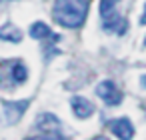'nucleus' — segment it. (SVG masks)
I'll return each instance as SVG.
<instances>
[{"label":"nucleus","instance_id":"f257e3e1","mask_svg":"<svg viewBox=\"0 0 146 140\" xmlns=\"http://www.w3.org/2000/svg\"><path fill=\"white\" fill-rule=\"evenodd\" d=\"M88 12V0H56L52 16L60 26L78 28Z\"/></svg>","mask_w":146,"mask_h":140},{"label":"nucleus","instance_id":"f03ea898","mask_svg":"<svg viewBox=\"0 0 146 140\" xmlns=\"http://www.w3.org/2000/svg\"><path fill=\"white\" fill-rule=\"evenodd\" d=\"M96 94L108 104V106H116L122 102V92L116 88V84L112 80H102L98 86H96Z\"/></svg>","mask_w":146,"mask_h":140},{"label":"nucleus","instance_id":"7ed1b4c3","mask_svg":"<svg viewBox=\"0 0 146 140\" xmlns=\"http://www.w3.org/2000/svg\"><path fill=\"white\" fill-rule=\"evenodd\" d=\"M28 100H18V102H4V114H6V120L8 124H14L22 118V114L26 112L28 108Z\"/></svg>","mask_w":146,"mask_h":140},{"label":"nucleus","instance_id":"20e7f679","mask_svg":"<svg viewBox=\"0 0 146 140\" xmlns=\"http://www.w3.org/2000/svg\"><path fill=\"white\" fill-rule=\"evenodd\" d=\"M110 130H112V134H114L116 138H120V140H132V136H134V126H132V122H130L128 118H118V120H114V122L110 124Z\"/></svg>","mask_w":146,"mask_h":140},{"label":"nucleus","instance_id":"39448f33","mask_svg":"<svg viewBox=\"0 0 146 140\" xmlns=\"http://www.w3.org/2000/svg\"><path fill=\"white\" fill-rule=\"evenodd\" d=\"M70 104H72L74 116H78V118H82V120L88 118V116H92V112H94V104H92L90 100H86L84 96H72Z\"/></svg>","mask_w":146,"mask_h":140},{"label":"nucleus","instance_id":"423d86ee","mask_svg":"<svg viewBox=\"0 0 146 140\" xmlns=\"http://www.w3.org/2000/svg\"><path fill=\"white\" fill-rule=\"evenodd\" d=\"M36 128L46 134H56V132H60V120L54 114H38Z\"/></svg>","mask_w":146,"mask_h":140},{"label":"nucleus","instance_id":"0eeeda50","mask_svg":"<svg viewBox=\"0 0 146 140\" xmlns=\"http://www.w3.org/2000/svg\"><path fill=\"white\" fill-rule=\"evenodd\" d=\"M128 26V20H124L120 14H112L108 18H104V30H112V32H118L122 34Z\"/></svg>","mask_w":146,"mask_h":140},{"label":"nucleus","instance_id":"6e6552de","mask_svg":"<svg viewBox=\"0 0 146 140\" xmlns=\"http://www.w3.org/2000/svg\"><path fill=\"white\" fill-rule=\"evenodd\" d=\"M0 40H6V42H20L22 40V30L14 24H4L0 28Z\"/></svg>","mask_w":146,"mask_h":140},{"label":"nucleus","instance_id":"1a4fd4ad","mask_svg":"<svg viewBox=\"0 0 146 140\" xmlns=\"http://www.w3.org/2000/svg\"><path fill=\"white\" fill-rule=\"evenodd\" d=\"M52 32H50V28L46 26V22H34L32 26H30V36L32 38H46V36H50Z\"/></svg>","mask_w":146,"mask_h":140},{"label":"nucleus","instance_id":"9d476101","mask_svg":"<svg viewBox=\"0 0 146 140\" xmlns=\"http://www.w3.org/2000/svg\"><path fill=\"white\" fill-rule=\"evenodd\" d=\"M116 2H118V0H102V2H100V16L108 18V16L116 14Z\"/></svg>","mask_w":146,"mask_h":140},{"label":"nucleus","instance_id":"9b49d317","mask_svg":"<svg viewBox=\"0 0 146 140\" xmlns=\"http://www.w3.org/2000/svg\"><path fill=\"white\" fill-rule=\"evenodd\" d=\"M26 76H28V70H26V66L24 64H14V68H12V80L14 82H24L26 80Z\"/></svg>","mask_w":146,"mask_h":140},{"label":"nucleus","instance_id":"f8f14e48","mask_svg":"<svg viewBox=\"0 0 146 140\" xmlns=\"http://www.w3.org/2000/svg\"><path fill=\"white\" fill-rule=\"evenodd\" d=\"M28 140H66L60 132L56 134H46V136H36V138H28Z\"/></svg>","mask_w":146,"mask_h":140},{"label":"nucleus","instance_id":"ddd939ff","mask_svg":"<svg viewBox=\"0 0 146 140\" xmlns=\"http://www.w3.org/2000/svg\"><path fill=\"white\" fill-rule=\"evenodd\" d=\"M140 24L146 26V4H144V12H142V16H140Z\"/></svg>","mask_w":146,"mask_h":140},{"label":"nucleus","instance_id":"4468645a","mask_svg":"<svg viewBox=\"0 0 146 140\" xmlns=\"http://www.w3.org/2000/svg\"><path fill=\"white\" fill-rule=\"evenodd\" d=\"M142 84H144V86H146V74H144V76H142Z\"/></svg>","mask_w":146,"mask_h":140},{"label":"nucleus","instance_id":"2eb2a0df","mask_svg":"<svg viewBox=\"0 0 146 140\" xmlns=\"http://www.w3.org/2000/svg\"><path fill=\"white\" fill-rule=\"evenodd\" d=\"M94 140H108V138H102V136H98V138H94Z\"/></svg>","mask_w":146,"mask_h":140},{"label":"nucleus","instance_id":"dca6fc26","mask_svg":"<svg viewBox=\"0 0 146 140\" xmlns=\"http://www.w3.org/2000/svg\"><path fill=\"white\" fill-rule=\"evenodd\" d=\"M144 44H146V38H144Z\"/></svg>","mask_w":146,"mask_h":140},{"label":"nucleus","instance_id":"f3484780","mask_svg":"<svg viewBox=\"0 0 146 140\" xmlns=\"http://www.w3.org/2000/svg\"><path fill=\"white\" fill-rule=\"evenodd\" d=\"M0 2H4V0H0Z\"/></svg>","mask_w":146,"mask_h":140}]
</instances>
